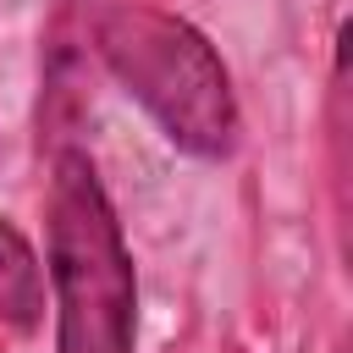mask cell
I'll use <instances>...</instances> for the list:
<instances>
[{"label": "cell", "mask_w": 353, "mask_h": 353, "mask_svg": "<svg viewBox=\"0 0 353 353\" xmlns=\"http://www.w3.org/2000/svg\"><path fill=\"white\" fill-rule=\"evenodd\" d=\"M83 33L94 61L121 83L127 99L149 110L165 143L193 160H226L237 149L243 116L232 72L188 17H171L149 0H88Z\"/></svg>", "instance_id": "1"}, {"label": "cell", "mask_w": 353, "mask_h": 353, "mask_svg": "<svg viewBox=\"0 0 353 353\" xmlns=\"http://www.w3.org/2000/svg\"><path fill=\"white\" fill-rule=\"evenodd\" d=\"M44 259L55 292V353H132L138 270L116 204L83 149H61L50 165Z\"/></svg>", "instance_id": "2"}, {"label": "cell", "mask_w": 353, "mask_h": 353, "mask_svg": "<svg viewBox=\"0 0 353 353\" xmlns=\"http://www.w3.org/2000/svg\"><path fill=\"white\" fill-rule=\"evenodd\" d=\"M0 320L11 331H33L44 320V265L11 221H0Z\"/></svg>", "instance_id": "3"}]
</instances>
